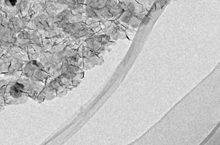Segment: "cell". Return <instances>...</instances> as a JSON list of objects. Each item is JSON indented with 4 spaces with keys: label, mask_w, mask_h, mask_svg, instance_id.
<instances>
[{
    "label": "cell",
    "mask_w": 220,
    "mask_h": 145,
    "mask_svg": "<svg viewBox=\"0 0 220 145\" xmlns=\"http://www.w3.org/2000/svg\"><path fill=\"white\" fill-rule=\"evenodd\" d=\"M18 0H5L6 5L8 7H13L16 6Z\"/></svg>",
    "instance_id": "obj_1"
}]
</instances>
